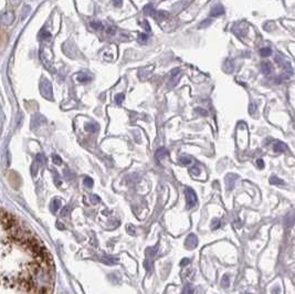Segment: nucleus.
Segmentation results:
<instances>
[{"mask_svg": "<svg viewBox=\"0 0 295 294\" xmlns=\"http://www.w3.org/2000/svg\"><path fill=\"white\" fill-rule=\"evenodd\" d=\"M53 264L40 240L2 210L1 294H51Z\"/></svg>", "mask_w": 295, "mask_h": 294, "instance_id": "nucleus-1", "label": "nucleus"}, {"mask_svg": "<svg viewBox=\"0 0 295 294\" xmlns=\"http://www.w3.org/2000/svg\"><path fill=\"white\" fill-rule=\"evenodd\" d=\"M185 194H186V200H187V208L191 209L194 208L197 203V195L191 188H186L185 190Z\"/></svg>", "mask_w": 295, "mask_h": 294, "instance_id": "nucleus-2", "label": "nucleus"}, {"mask_svg": "<svg viewBox=\"0 0 295 294\" xmlns=\"http://www.w3.org/2000/svg\"><path fill=\"white\" fill-rule=\"evenodd\" d=\"M261 71H262L263 74L265 75H269V74L272 73L273 71V65L270 61H263L261 62Z\"/></svg>", "mask_w": 295, "mask_h": 294, "instance_id": "nucleus-3", "label": "nucleus"}, {"mask_svg": "<svg viewBox=\"0 0 295 294\" xmlns=\"http://www.w3.org/2000/svg\"><path fill=\"white\" fill-rule=\"evenodd\" d=\"M198 244V238L194 234H189L188 238L186 239V247L189 249H192L194 247H197Z\"/></svg>", "mask_w": 295, "mask_h": 294, "instance_id": "nucleus-4", "label": "nucleus"}, {"mask_svg": "<svg viewBox=\"0 0 295 294\" xmlns=\"http://www.w3.org/2000/svg\"><path fill=\"white\" fill-rule=\"evenodd\" d=\"M223 13H225V9H223V7L218 5L211 10V12H210V17H218V16H221V15H223Z\"/></svg>", "mask_w": 295, "mask_h": 294, "instance_id": "nucleus-5", "label": "nucleus"}, {"mask_svg": "<svg viewBox=\"0 0 295 294\" xmlns=\"http://www.w3.org/2000/svg\"><path fill=\"white\" fill-rule=\"evenodd\" d=\"M273 148H274V152H276V153H283V152H285L286 150V145L284 144L283 142H280V140H278V142L275 143L274 144V146H273Z\"/></svg>", "mask_w": 295, "mask_h": 294, "instance_id": "nucleus-6", "label": "nucleus"}, {"mask_svg": "<svg viewBox=\"0 0 295 294\" xmlns=\"http://www.w3.org/2000/svg\"><path fill=\"white\" fill-rule=\"evenodd\" d=\"M274 60H275V62H276V63H278L279 65H281V66H284L285 64L288 63L286 59H285L284 56H283V54H281V53H276V54H275Z\"/></svg>", "mask_w": 295, "mask_h": 294, "instance_id": "nucleus-7", "label": "nucleus"}, {"mask_svg": "<svg viewBox=\"0 0 295 294\" xmlns=\"http://www.w3.org/2000/svg\"><path fill=\"white\" fill-rule=\"evenodd\" d=\"M157 11L154 9V7L151 5H147L146 7L144 8V13L147 16H151V17H155V15H156Z\"/></svg>", "mask_w": 295, "mask_h": 294, "instance_id": "nucleus-8", "label": "nucleus"}, {"mask_svg": "<svg viewBox=\"0 0 295 294\" xmlns=\"http://www.w3.org/2000/svg\"><path fill=\"white\" fill-rule=\"evenodd\" d=\"M61 206V201L59 199H53V201L51 203V211L53 213H56L58 211V209L60 208Z\"/></svg>", "mask_w": 295, "mask_h": 294, "instance_id": "nucleus-9", "label": "nucleus"}, {"mask_svg": "<svg viewBox=\"0 0 295 294\" xmlns=\"http://www.w3.org/2000/svg\"><path fill=\"white\" fill-rule=\"evenodd\" d=\"M167 154H168V152L166 150V148H159V149L156 152L157 159H163L165 156H167Z\"/></svg>", "mask_w": 295, "mask_h": 294, "instance_id": "nucleus-10", "label": "nucleus"}, {"mask_svg": "<svg viewBox=\"0 0 295 294\" xmlns=\"http://www.w3.org/2000/svg\"><path fill=\"white\" fill-rule=\"evenodd\" d=\"M270 184L271 185H284V181L281 178L276 177V176H272L270 178Z\"/></svg>", "mask_w": 295, "mask_h": 294, "instance_id": "nucleus-11", "label": "nucleus"}, {"mask_svg": "<svg viewBox=\"0 0 295 294\" xmlns=\"http://www.w3.org/2000/svg\"><path fill=\"white\" fill-rule=\"evenodd\" d=\"M272 54V50L270 48H262L260 50V56L262 58H266V56H270Z\"/></svg>", "mask_w": 295, "mask_h": 294, "instance_id": "nucleus-12", "label": "nucleus"}, {"mask_svg": "<svg viewBox=\"0 0 295 294\" xmlns=\"http://www.w3.org/2000/svg\"><path fill=\"white\" fill-rule=\"evenodd\" d=\"M85 129L87 131V132L94 133V132H96V131L98 129V126L96 124H94V123H88V124L85 125Z\"/></svg>", "mask_w": 295, "mask_h": 294, "instance_id": "nucleus-13", "label": "nucleus"}, {"mask_svg": "<svg viewBox=\"0 0 295 294\" xmlns=\"http://www.w3.org/2000/svg\"><path fill=\"white\" fill-rule=\"evenodd\" d=\"M166 17H168V13L167 12H164V11H159V12H156V15H155L154 18L156 19V20H163V19H165Z\"/></svg>", "mask_w": 295, "mask_h": 294, "instance_id": "nucleus-14", "label": "nucleus"}, {"mask_svg": "<svg viewBox=\"0 0 295 294\" xmlns=\"http://www.w3.org/2000/svg\"><path fill=\"white\" fill-rule=\"evenodd\" d=\"M221 285L223 287H226L227 289L228 287L230 285V278H229V275H223V278H222V280H221Z\"/></svg>", "mask_w": 295, "mask_h": 294, "instance_id": "nucleus-15", "label": "nucleus"}, {"mask_svg": "<svg viewBox=\"0 0 295 294\" xmlns=\"http://www.w3.org/2000/svg\"><path fill=\"white\" fill-rule=\"evenodd\" d=\"M225 69L227 72H232L233 71V62L231 60H227L225 63Z\"/></svg>", "mask_w": 295, "mask_h": 294, "instance_id": "nucleus-16", "label": "nucleus"}, {"mask_svg": "<svg viewBox=\"0 0 295 294\" xmlns=\"http://www.w3.org/2000/svg\"><path fill=\"white\" fill-rule=\"evenodd\" d=\"M88 80H90V76H87L86 74H84V73L78 74V81H80V82H82V83H84V82H87Z\"/></svg>", "mask_w": 295, "mask_h": 294, "instance_id": "nucleus-17", "label": "nucleus"}, {"mask_svg": "<svg viewBox=\"0 0 295 294\" xmlns=\"http://www.w3.org/2000/svg\"><path fill=\"white\" fill-rule=\"evenodd\" d=\"M83 183H84V186H85V187H87V188H92V187H93V184H94L93 179H92V178H90V177L84 178Z\"/></svg>", "mask_w": 295, "mask_h": 294, "instance_id": "nucleus-18", "label": "nucleus"}, {"mask_svg": "<svg viewBox=\"0 0 295 294\" xmlns=\"http://www.w3.org/2000/svg\"><path fill=\"white\" fill-rule=\"evenodd\" d=\"M102 261L105 262V263H109V264H114V263H117V261H118V260H115V259L111 258V256H106V258L102 259Z\"/></svg>", "mask_w": 295, "mask_h": 294, "instance_id": "nucleus-19", "label": "nucleus"}, {"mask_svg": "<svg viewBox=\"0 0 295 294\" xmlns=\"http://www.w3.org/2000/svg\"><path fill=\"white\" fill-rule=\"evenodd\" d=\"M44 160H46V158H44V156H43L42 154L37 155V157H35V162L38 163L39 165H43V164H44Z\"/></svg>", "mask_w": 295, "mask_h": 294, "instance_id": "nucleus-20", "label": "nucleus"}, {"mask_svg": "<svg viewBox=\"0 0 295 294\" xmlns=\"http://www.w3.org/2000/svg\"><path fill=\"white\" fill-rule=\"evenodd\" d=\"M220 226H221V221H220L219 219H214V220L212 221L211 228L213 229V230H216V229H218Z\"/></svg>", "mask_w": 295, "mask_h": 294, "instance_id": "nucleus-21", "label": "nucleus"}, {"mask_svg": "<svg viewBox=\"0 0 295 294\" xmlns=\"http://www.w3.org/2000/svg\"><path fill=\"white\" fill-rule=\"evenodd\" d=\"M52 160L56 165H61V164H62V159H61L60 156H58V155H52Z\"/></svg>", "mask_w": 295, "mask_h": 294, "instance_id": "nucleus-22", "label": "nucleus"}, {"mask_svg": "<svg viewBox=\"0 0 295 294\" xmlns=\"http://www.w3.org/2000/svg\"><path fill=\"white\" fill-rule=\"evenodd\" d=\"M182 294H194V289H192L190 285H186V287H184Z\"/></svg>", "mask_w": 295, "mask_h": 294, "instance_id": "nucleus-23", "label": "nucleus"}, {"mask_svg": "<svg viewBox=\"0 0 295 294\" xmlns=\"http://www.w3.org/2000/svg\"><path fill=\"white\" fill-rule=\"evenodd\" d=\"M124 95L123 93H121V94H118V95H116L115 96V102L117 103V104H122V102H123V100H124Z\"/></svg>", "mask_w": 295, "mask_h": 294, "instance_id": "nucleus-24", "label": "nucleus"}, {"mask_svg": "<svg viewBox=\"0 0 295 294\" xmlns=\"http://www.w3.org/2000/svg\"><path fill=\"white\" fill-rule=\"evenodd\" d=\"M249 112H250V114H252V115L257 112V104H255V103H251V104L249 105Z\"/></svg>", "mask_w": 295, "mask_h": 294, "instance_id": "nucleus-25", "label": "nucleus"}, {"mask_svg": "<svg viewBox=\"0 0 295 294\" xmlns=\"http://www.w3.org/2000/svg\"><path fill=\"white\" fill-rule=\"evenodd\" d=\"M91 25H92V28L95 29V30H101V29L103 28V25H102L101 22H92Z\"/></svg>", "mask_w": 295, "mask_h": 294, "instance_id": "nucleus-26", "label": "nucleus"}, {"mask_svg": "<svg viewBox=\"0 0 295 294\" xmlns=\"http://www.w3.org/2000/svg\"><path fill=\"white\" fill-rule=\"evenodd\" d=\"M156 252H157V246L154 247V248H149L148 251H147V253H148V256H150V258H151V256H155V253H156Z\"/></svg>", "mask_w": 295, "mask_h": 294, "instance_id": "nucleus-27", "label": "nucleus"}, {"mask_svg": "<svg viewBox=\"0 0 295 294\" xmlns=\"http://www.w3.org/2000/svg\"><path fill=\"white\" fill-rule=\"evenodd\" d=\"M180 162H181V164H184V165H189L190 163H191V160H190V158L188 157H180Z\"/></svg>", "mask_w": 295, "mask_h": 294, "instance_id": "nucleus-28", "label": "nucleus"}, {"mask_svg": "<svg viewBox=\"0 0 295 294\" xmlns=\"http://www.w3.org/2000/svg\"><path fill=\"white\" fill-rule=\"evenodd\" d=\"M194 111L197 112V113H200V115H203V116H207L208 115V112L206 111V109H200V107H197Z\"/></svg>", "mask_w": 295, "mask_h": 294, "instance_id": "nucleus-29", "label": "nucleus"}, {"mask_svg": "<svg viewBox=\"0 0 295 294\" xmlns=\"http://www.w3.org/2000/svg\"><path fill=\"white\" fill-rule=\"evenodd\" d=\"M69 212H70V207H69V206H65V207L62 209V211H61V215H62V216H68Z\"/></svg>", "mask_w": 295, "mask_h": 294, "instance_id": "nucleus-30", "label": "nucleus"}, {"mask_svg": "<svg viewBox=\"0 0 295 294\" xmlns=\"http://www.w3.org/2000/svg\"><path fill=\"white\" fill-rule=\"evenodd\" d=\"M189 263H190V259L189 258H185V259H182L181 262H180V265L185 266V265H188Z\"/></svg>", "mask_w": 295, "mask_h": 294, "instance_id": "nucleus-31", "label": "nucleus"}, {"mask_svg": "<svg viewBox=\"0 0 295 294\" xmlns=\"http://www.w3.org/2000/svg\"><path fill=\"white\" fill-rule=\"evenodd\" d=\"M209 24H211V20L208 19V20H204L203 22L200 23V28H202V27H208Z\"/></svg>", "mask_w": 295, "mask_h": 294, "instance_id": "nucleus-32", "label": "nucleus"}, {"mask_svg": "<svg viewBox=\"0 0 295 294\" xmlns=\"http://www.w3.org/2000/svg\"><path fill=\"white\" fill-rule=\"evenodd\" d=\"M91 200H92V203H98V201H100V197H98V196H96V195H92L91 196Z\"/></svg>", "mask_w": 295, "mask_h": 294, "instance_id": "nucleus-33", "label": "nucleus"}, {"mask_svg": "<svg viewBox=\"0 0 295 294\" xmlns=\"http://www.w3.org/2000/svg\"><path fill=\"white\" fill-rule=\"evenodd\" d=\"M179 72H180L179 69H175V70H172V79H175V76H176L177 74H179Z\"/></svg>", "mask_w": 295, "mask_h": 294, "instance_id": "nucleus-34", "label": "nucleus"}, {"mask_svg": "<svg viewBox=\"0 0 295 294\" xmlns=\"http://www.w3.org/2000/svg\"><path fill=\"white\" fill-rule=\"evenodd\" d=\"M257 165L259 166V168H261V169H262V168L264 167V162H263L262 159H257Z\"/></svg>", "mask_w": 295, "mask_h": 294, "instance_id": "nucleus-35", "label": "nucleus"}, {"mask_svg": "<svg viewBox=\"0 0 295 294\" xmlns=\"http://www.w3.org/2000/svg\"><path fill=\"white\" fill-rule=\"evenodd\" d=\"M113 2H114V6H115V7H121L123 1H122V0H113Z\"/></svg>", "mask_w": 295, "mask_h": 294, "instance_id": "nucleus-36", "label": "nucleus"}, {"mask_svg": "<svg viewBox=\"0 0 295 294\" xmlns=\"http://www.w3.org/2000/svg\"><path fill=\"white\" fill-rule=\"evenodd\" d=\"M41 37H42L43 39H48V38H50V37H51V34H50V32L46 31V32H43V33H42V36H41Z\"/></svg>", "mask_w": 295, "mask_h": 294, "instance_id": "nucleus-37", "label": "nucleus"}, {"mask_svg": "<svg viewBox=\"0 0 295 294\" xmlns=\"http://www.w3.org/2000/svg\"><path fill=\"white\" fill-rule=\"evenodd\" d=\"M147 38H148V37H147V34H145V33H141V34H139V39H141V40L146 41Z\"/></svg>", "mask_w": 295, "mask_h": 294, "instance_id": "nucleus-38", "label": "nucleus"}, {"mask_svg": "<svg viewBox=\"0 0 295 294\" xmlns=\"http://www.w3.org/2000/svg\"><path fill=\"white\" fill-rule=\"evenodd\" d=\"M144 28H145V30L146 31H150V27H149V24H148V22L147 21H144Z\"/></svg>", "mask_w": 295, "mask_h": 294, "instance_id": "nucleus-39", "label": "nucleus"}, {"mask_svg": "<svg viewBox=\"0 0 295 294\" xmlns=\"http://www.w3.org/2000/svg\"><path fill=\"white\" fill-rule=\"evenodd\" d=\"M56 227H58L59 229H64V226H63V225H61L60 221H58V222H56Z\"/></svg>", "mask_w": 295, "mask_h": 294, "instance_id": "nucleus-40", "label": "nucleus"}, {"mask_svg": "<svg viewBox=\"0 0 295 294\" xmlns=\"http://www.w3.org/2000/svg\"><path fill=\"white\" fill-rule=\"evenodd\" d=\"M194 170H196L197 175H198V174H199V169H198V167H194V168H191V172H194Z\"/></svg>", "mask_w": 295, "mask_h": 294, "instance_id": "nucleus-41", "label": "nucleus"}, {"mask_svg": "<svg viewBox=\"0 0 295 294\" xmlns=\"http://www.w3.org/2000/svg\"><path fill=\"white\" fill-rule=\"evenodd\" d=\"M244 294H251V293H244Z\"/></svg>", "mask_w": 295, "mask_h": 294, "instance_id": "nucleus-42", "label": "nucleus"}]
</instances>
